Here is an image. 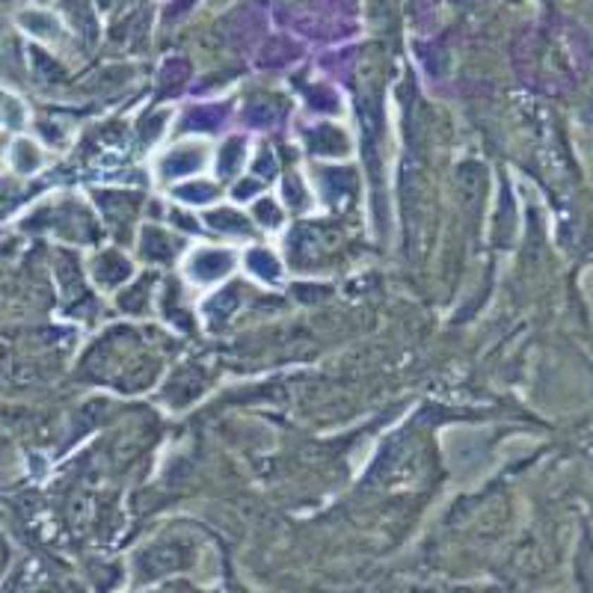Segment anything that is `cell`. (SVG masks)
Instances as JSON below:
<instances>
[{
    "mask_svg": "<svg viewBox=\"0 0 593 593\" xmlns=\"http://www.w3.org/2000/svg\"><path fill=\"white\" fill-rule=\"evenodd\" d=\"M231 267V255L228 252H220V250H202L193 264H190V273L202 282H211L216 276H223V273Z\"/></svg>",
    "mask_w": 593,
    "mask_h": 593,
    "instance_id": "6da1fadb",
    "label": "cell"
},
{
    "mask_svg": "<svg viewBox=\"0 0 593 593\" xmlns=\"http://www.w3.org/2000/svg\"><path fill=\"white\" fill-rule=\"evenodd\" d=\"M128 273H131V270H128V262L122 255H116V252H104L95 262V276L104 285H119Z\"/></svg>",
    "mask_w": 593,
    "mask_h": 593,
    "instance_id": "7a4b0ae2",
    "label": "cell"
},
{
    "mask_svg": "<svg viewBox=\"0 0 593 593\" xmlns=\"http://www.w3.org/2000/svg\"><path fill=\"white\" fill-rule=\"evenodd\" d=\"M202 164V152L199 149H190V146H184L178 152H172L166 161H164V172L166 176H181V172H193L199 169Z\"/></svg>",
    "mask_w": 593,
    "mask_h": 593,
    "instance_id": "3957f363",
    "label": "cell"
},
{
    "mask_svg": "<svg viewBox=\"0 0 593 593\" xmlns=\"http://www.w3.org/2000/svg\"><path fill=\"white\" fill-rule=\"evenodd\" d=\"M250 267L258 273V276H264V279H270V276H276V273H279V262L270 252H264V250L250 252Z\"/></svg>",
    "mask_w": 593,
    "mask_h": 593,
    "instance_id": "277c9868",
    "label": "cell"
},
{
    "mask_svg": "<svg viewBox=\"0 0 593 593\" xmlns=\"http://www.w3.org/2000/svg\"><path fill=\"white\" fill-rule=\"evenodd\" d=\"M142 252L152 255V258H166L172 252V247H169L166 235H161V231H146V238H142Z\"/></svg>",
    "mask_w": 593,
    "mask_h": 593,
    "instance_id": "5b68a950",
    "label": "cell"
},
{
    "mask_svg": "<svg viewBox=\"0 0 593 593\" xmlns=\"http://www.w3.org/2000/svg\"><path fill=\"white\" fill-rule=\"evenodd\" d=\"M211 220V226L214 228H247V223H243V216H238L235 211H216V214H211L208 216Z\"/></svg>",
    "mask_w": 593,
    "mask_h": 593,
    "instance_id": "8992f818",
    "label": "cell"
},
{
    "mask_svg": "<svg viewBox=\"0 0 593 593\" xmlns=\"http://www.w3.org/2000/svg\"><path fill=\"white\" fill-rule=\"evenodd\" d=\"M178 196L181 199H190V202H208V199L216 196V190H214L211 184H193V187H181Z\"/></svg>",
    "mask_w": 593,
    "mask_h": 593,
    "instance_id": "52a82bcc",
    "label": "cell"
},
{
    "mask_svg": "<svg viewBox=\"0 0 593 593\" xmlns=\"http://www.w3.org/2000/svg\"><path fill=\"white\" fill-rule=\"evenodd\" d=\"M240 152H243V142H235V140H231L228 146H226V152H223V157H220V169H223V172H231V169H235V161H240Z\"/></svg>",
    "mask_w": 593,
    "mask_h": 593,
    "instance_id": "ba28073f",
    "label": "cell"
},
{
    "mask_svg": "<svg viewBox=\"0 0 593 593\" xmlns=\"http://www.w3.org/2000/svg\"><path fill=\"white\" fill-rule=\"evenodd\" d=\"M258 216H262L264 223H270V226H276L279 223V211L270 205V202H262V205H258Z\"/></svg>",
    "mask_w": 593,
    "mask_h": 593,
    "instance_id": "9c48e42d",
    "label": "cell"
}]
</instances>
